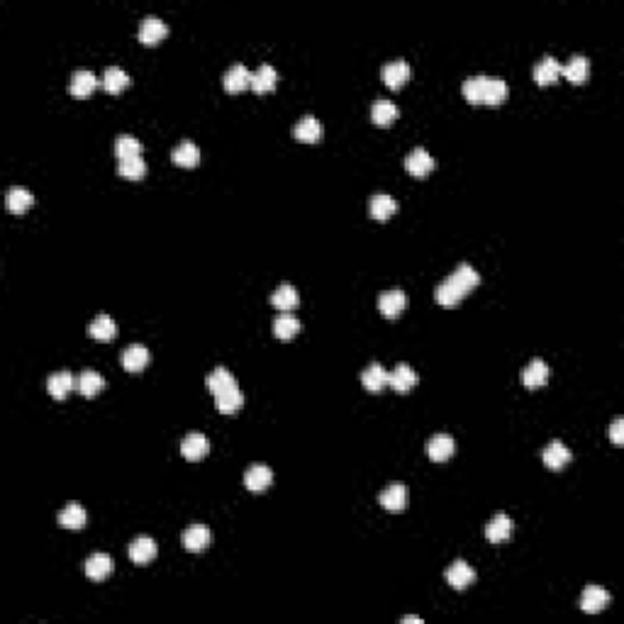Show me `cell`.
<instances>
[{"label": "cell", "instance_id": "6da1fadb", "mask_svg": "<svg viewBox=\"0 0 624 624\" xmlns=\"http://www.w3.org/2000/svg\"><path fill=\"white\" fill-rule=\"evenodd\" d=\"M478 283H480V276H478L476 268H473L471 263H461L449 278L437 285V290H434V300L444 307H454L456 302H459L466 293H471Z\"/></svg>", "mask_w": 624, "mask_h": 624}, {"label": "cell", "instance_id": "7a4b0ae2", "mask_svg": "<svg viewBox=\"0 0 624 624\" xmlns=\"http://www.w3.org/2000/svg\"><path fill=\"white\" fill-rule=\"evenodd\" d=\"M446 583H449L454 591H466L468 586H471L473 581H476V571H473L471 564H466V561H454V564L446 569Z\"/></svg>", "mask_w": 624, "mask_h": 624}, {"label": "cell", "instance_id": "3957f363", "mask_svg": "<svg viewBox=\"0 0 624 624\" xmlns=\"http://www.w3.org/2000/svg\"><path fill=\"white\" fill-rule=\"evenodd\" d=\"M417 371L412 369L410 364H398L395 369L388 374V386H393V391L398 393H410L412 388L417 386Z\"/></svg>", "mask_w": 624, "mask_h": 624}, {"label": "cell", "instance_id": "277c9868", "mask_svg": "<svg viewBox=\"0 0 624 624\" xmlns=\"http://www.w3.org/2000/svg\"><path fill=\"white\" fill-rule=\"evenodd\" d=\"M610 605V593L600 586H588L581 595V610L588 615H598Z\"/></svg>", "mask_w": 624, "mask_h": 624}, {"label": "cell", "instance_id": "5b68a950", "mask_svg": "<svg viewBox=\"0 0 624 624\" xmlns=\"http://www.w3.org/2000/svg\"><path fill=\"white\" fill-rule=\"evenodd\" d=\"M169 34V25L157 15H149L139 25V42L142 44H159Z\"/></svg>", "mask_w": 624, "mask_h": 624}, {"label": "cell", "instance_id": "8992f818", "mask_svg": "<svg viewBox=\"0 0 624 624\" xmlns=\"http://www.w3.org/2000/svg\"><path fill=\"white\" fill-rule=\"evenodd\" d=\"M405 169H408L412 176L422 179V176H427L429 171L434 169V157L427 152V149L415 147V149H412V152L408 154V157H405Z\"/></svg>", "mask_w": 624, "mask_h": 624}, {"label": "cell", "instance_id": "52a82bcc", "mask_svg": "<svg viewBox=\"0 0 624 624\" xmlns=\"http://www.w3.org/2000/svg\"><path fill=\"white\" fill-rule=\"evenodd\" d=\"M381 76H383V83H386L388 88H400V85L412 76V68H410L408 61L395 59V61H388V64L383 66Z\"/></svg>", "mask_w": 624, "mask_h": 624}, {"label": "cell", "instance_id": "ba28073f", "mask_svg": "<svg viewBox=\"0 0 624 624\" xmlns=\"http://www.w3.org/2000/svg\"><path fill=\"white\" fill-rule=\"evenodd\" d=\"M405 305H408V297H405V293L400 288L383 290V293L378 295V310L386 314V317H398V314L405 310Z\"/></svg>", "mask_w": 624, "mask_h": 624}, {"label": "cell", "instance_id": "9c48e42d", "mask_svg": "<svg viewBox=\"0 0 624 624\" xmlns=\"http://www.w3.org/2000/svg\"><path fill=\"white\" fill-rule=\"evenodd\" d=\"M425 449H427V456L432 461H446L454 456L456 442H454V437H449V434H434V437L427 442Z\"/></svg>", "mask_w": 624, "mask_h": 624}, {"label": "cell", "instance_id": "30bf717a", "mask_svg": "<svg viewBox=\"0 0 624 624\" xmlns=\"http://www.w3.org/2000/svg\"><path fill=\"white\" fill-rule=\"evenodd\" d=\"M222 85H225L227 93H242L244 88L251 85V73L244 64H232L227 68L225 78H222Z\"/></svg>", "mask_w": 624, "mask_h": 624}, {"label": "cell", "instance_id": "8fae6325", "mask_svg": "<svg viewBox=\"0 0 624 624\" xmlns=\"http://www.w3.org/2000/svg\"><path fill=\"white\" fill-rule=\"evenodd\" d=\"M541 459H544V463H546L549 468H551V471H561V468L571 461V449L564 442L554 439V442H549L546 446H544Z\"/></svg>", "mask_w": 624, "mask_h": 624}, {"label": "cell", "instance_id": "7c38bea8", "mask_svg": "<svg viewBox=\"0 0 624 624\" xmlns=\"http://www.w3.org/2000/svg\"><path fill=\"white\" fill-rule=\"evenodd\" d=\"M271 483H273V473H271V468L263 466V463H251V466L247 468V473H244V485H247L249 490H254V493L266 490Z\"/></svg>", "mask_w": 624, "mask_h": 624}, {"label": "cell", "instance_id": "4fadbf2b", "mask_svg": "<svg viewBox=\"0 0 624 624\" xmlns=\"http://www.w3.org/2000/svg\"><path fill=\"white\" fill-rule=\"evenodd\" d=\"M378 502H381L388 512H400V509L405 507V502H408V490H405L403 483H391L388 488L381 490Z\"/></svg>", "mask_w": 624, "mask_h": 624}, {"label": "cell", "instance_id": "5bb4252c", "mask_svg": "<svg viewBox=\"0 0 624 624\" xmlns=\"http://www.w3.org/2000/svg\"><path fill=\"white\" fill-rule=\"evenodd\" d=\"M95 88H98V78H95L93 71H88V68H78V71H73L71 85H68L71 95H76V98H85V95H90Z\"/></svg>", "mask_w": 624, "mask_h": 624}, {"label": "cell", "instance_id": "9a60e30c", "mask_svg": "<svg viewBox=\"0 0 624 624\" xmlns=\"http://www.w3.org/2000/svg\"><path fill=\"white\" fill-rule=\"evenodd\" d=\"M208 451H210V442H208V437L200 432L188 434V437L181 442V454L186 456L188 461H200Z\"/></svg>", "mask_w": 624, "mask_h": 624}, {"label": "cell", "instance_id": "2e32d148", "mask_svg": "<svg viewBox=\"0 0 624 624\" xmlns=\"http://www.w3.org/2000/svg\"><path fill=\"white\" fill-rule=\"evenodd\" d=\"M215 403H217V410H220L222 415H237L244 405V395H242V391H239L237 383H234V386H230L227 391L215 395Z\"/></svg>", "mask_w": 624, "mask_h": 624}, {"label": "cell", "instance_id": "e0dca14e", "mask_svg": "<svg viewBox=\"0 0 624 624\" xmlns=\"http://www.w3.org/2000/svg\"><path fill=\"white\" fill-rule=\"evenodd\" d=\"M210 544V529L205 524H191L186 527V532H183V546H186V551H203L205 546Z\"/></svg>", "mask_w": 624, "mask_h": 624}, {"label": "cell", "instance_id": "ac0fdd59", "mask_svg": "<svg viewBox=\"0 0 624 624\" xmlns=\"http://www.w3.org/2000/svg\"><path fill=\"white\" fill-rule=\"evenodd\" d=\"M485 536H488V541H493V544L507 541L509 536H512V519H509L505 512H497L488 522V527H485Z\"/></svg>", "mask_w": 624, "mask_h": 624}, {"label": "cell", "instance_id": "d6986e66", "mask_svg": "<svg viewBox=\"0 0 624 624\" xmlns=\"http://www.w3.org/2000/svg\"><path fill=\"white\" fill-rule=\"evenodd\" d=\"M361 383L369 393H381L388 386V371L381 364L374 361L361 371Z\"/></svg>", "mask_w": 624, "mask_h": 624}, {"label": "cell", "instance_id": "ffe728a7", "mask_svg": "<svg viewBox=\"0 0 624 624\" xmlns=\"http://www.w3.org/2000/svg\"><path fill=\"white\" fill-rule=\"evenodd\" d=\"M112 566H115L112 564V559L107 556V554L98 551L85 561L83 569H85V576H88L90 581H105V578L112 573Z\"/></svg>", "mask_w": 624, "mask_h": 624}, {"label": "cell", "instance_id": "44dd1931", "mask_svg": "<svg viewBox=\"0 0 624 624\" xmlns=\"http://www.w3.org/2000/svg\"><path fill=\"white\" fill-rule=\"evenodd\" d=\"M395 210H398V200L388 196V193H376L369 203V215L374 217V220H391Z\"/></svg>", "mask_w": 624, "mask_h": 624}, {"label": "cell", "instance_id": "7402d4cb", "mask_svg": "<svg viewBox=\"0 0 624 624\" xmlns=\"http://www.w3.org/2000/svg\"><path fill=\"white\" fill-rule=\"evenodd\" d=\"M293 134H295L297 142H307V144L319 142V137H322V122H319L317 117H312V115H305V117L297 120Z\"/></svg>", "mask_w": 624, "mask_h": 624}, {"label": "cell", "instance_id": "603a6c76", "mask_svg": "<svg viewBox=\"0 0 624 624\" xmlns=\"http://www.w3.org/2000/svg\"><path fill=\"white\" fill-rule=\"evenodd\" d=\"M561 73H564L571 83L588 81V76H591V59H588V56H581V54L571 56L569 64L561 66Z\"/></svg>", "mask_w": 624, "mask_h": 624}, {"label": "cell", "instance_id": "cb8c5ba5", "mask_svg": "<svg viewBox=\"0 0 624 624\" xmlns=\"http://www.w3.org/2000/svg\"><path fill=\"white\" fill-rule=\"evenodd\" d=\"M154 556H157V541H154L152 536L142 534V536H137V539H132L129 559L134 561V564H149Z\"/></svg>", "mask_w": 624, "mask_h": 624}, {"label": "cell", "instance_id": "d4e9b609", "mask_svg": "<svg viewBox=\"0 0 624 624\" xmlns=\"http://www.w3.org/2000/svg\"><path fill=\"white\" fill-rule=\"evenodd\" d=\"M549 381V366L541 359H532L522 369V383L527 388H539Z\"/></svg>", "mask_w": 624, "mask_h": 624}, {"label": "cell", "instance_id": "484cf974", "mask_svg": "<svg viewBox=\"0 0 624 624\" xmlns=\"http://www.w3.org/2000/svg\"><path fill=\"white\" fill-rule=\"evenodd\" d=\"M276 81H278V73L271 64H261L251 73V88H254V93H268V90L276 88Z\"/></svg>", "mask_w": 624, "mask_h": 624}, {"label": "cell", "instance_id": "4316f807", "mask_svg": "<svg viewBox=\"0 0 624 624\" xmlns=\"http://www.w3.org/2000/svg\"><path fill=\"white\" fill-rule=\"evenodd\" d=\"M76 388L83 398H93V395H98L102 388H105V378H102L98 371L85 369L83 374L76 378Z\"/></svg>", "mask_w": 624, "mask_h": 624}, {"label": "cell", "instance_id": "83f0119b", "mask_svg": "<svg viewBox=\"0 0 624 624\" xmlns=\"http://www.w3.org/2000/svg\"><path fill=\"white\" fill-rule=\"evenodd\" d=\"M271 302H273V307H278L280 312H290L293 307H297L300 295H297V290L290 283H280L278 288L271 293Z\"/></svg>", "mask_w": 624, "mask_h": 624}, {"label": "cell", "instance_id": "f1b7e54d", "mask_svg": "<svg viewBox=\"0 0 624 624\" xmlns=\"http://www.w3.org/2000/svg\"><path fill=\"white\" fill-rule=\"evenodd\" d=\"M73 388H76V378L68 374V371H59V374L49 376V381H47V391H49L51 398H56V400H64Z\"/></svg>", "mask_w": 624, "mask_h": 624}, {"label": "cell", "instance_id": "f546056e", "mask_svg": "<svg viewBox=\"0 0 624 624\" xmlns=\"http://www.w3.org/2000/svg\"><path fill=\"white\" fill-rule=\"evenodd\" d=\"M147 364H149V351L144 344H129L122 351V366L129 374H139Z\"/></svg>", "mask_w": 624, "mask_h": 624}, {"label": "cell", "instance_id": "4dcf8cb0", "mask_svg": "<svg viewBox=\"0 0 624 624\" xmlns=\"http://www.w3.org/2000/svg\"><path fill=\"white\" fill-rule=\"evenodd\" d=\"M100 83H102V88H105L107 93L117 95V93H122V90L129 85V76H127V71H125V68L110 66V68H105V73H102Z\"/></svg>", "mask_w": 624, "mask_h": 624}, {"label": "cell", "instance_id": "1f68e13d", "mask_svg": "<svg viewBox=\"0 0 624 624\" xmlns=\"http://www.w3.org/2000/svg\"><path fill=\"white\" fill-rule=\"evenodd\" d=\"M561 76V64L554 56H544L539 64L534 66V81L539 85H551Z\"/></svg>", "mask_w": 624, "mask_h": 624}, {"label": "cell", "instance_id": "d6a6232c", "mask_svg": "<svg viewBox=\"0 0 624 624\" xmlns=\"http://www.w3.org/2000/svg\"><path fill=\"white\" fill-rule=\"evenodd\" d=\"M171 162L179 164V166H186V169L198 166L200 164V149L188 139L181 142V144L174 147V152H171Z\"/></svg>", "mask_w": 624, "mask_h": 624}, {"label": "cell", "instance_id": "836d02e7", "mask_svg": "<svg viewBox=\"0 0 624 624\" xmlns=\"http://www.w3.org/2000/svg\"><path fill=\"white\" fill-rule=\"evenodd\" d=\"M32 203H34L32 193L27 191V188H22V186L10 188L8 196H5V205H8V210H10V213H15V215H22Z\"/></svg>", "mask_w": 624, "mask_h": 624}, {"label": "cell", "instance_id": "e575fe53", "mask_svg": "<svg viewBox=\"0 0 624 624\" xmlns=\"http://www.w3.org/2000/svg\"><path fill=\"white\" fill-rule=\"evenodd\" d=\"M398 112L400 110L393 100H376L374 107H371V120L376 125H381V127H388V125H393L398 120Z\"/></svg>", "mask_w": 624, "mask_h": 624}, {"label": "cell", "instance_id": "d590c367", "mask_svg": "<svg viewBox=\"0 0 624 624\" xmlns=\"http://www.w3.org/2000/svg\"><path fill=\"white\" fill-rule=\"evenodd\" d=\"M88 519L85 514V507H81L78 502H68V505L59 512V524L66 527V529H81Z\"/></svg>", "mask_w": 624, "mask_h": 624}, {"label": "cell", "instance_id": "8d00e7d4", "mask_svg": "<svg viewBox=\"0 0 624 624\" xmlns=\"http://www.w3.org/2000/svg\"><path fill=\"white\" fill-rule=\"evenodd\" d=\"M300 332V319L293 317L290 312H280L276 319H273V334L278 339H293V337Z\"/></svg>", "mask_w": 624, "mask_h": 624}, {"label": "cell", "instance_id": "74e56055", "mask_svg": "<svg viewBox=\"0 0 624 624\" xmlns=\"http://www.w3.org/2000/svg\"><path fill=\"white\" fill-rule=\"evenodd\" d=\"M115 332H117V327H115V322H112L110 314H98L88 327V334L98 342H110L112 337H115Z\"/></svg>", "mask_w": 624, "mask_h": 624}, {"label": "cell", "instance_id": "f35d334b", "mask_svg": "<svg viewBox=\"0 0 624 624\" xmlns=\"http://www.w3.org/2000/svg\"><path fill=\"white\" fill-rule=\"evenodd\" d=\"M120 176L127 181H142L147 176V164L142 157H129V159H120L117 164Z\"/></svg>", "mask_w": 624, "mask_h": 624}, {"label": "cell", "instance_id": "ab89813d", "mask_svg": "<svg viewBox=\"0 0 624 624\" xmlns=\"http://www.w3.org/2000/svg\"><path fill=\"white\" fill-rule=\"evenodd\" d=\"M234 383L237 381H234L232 374L225 369V366H215V369L208 374V391L213 395H220L222 391H227L230 386H234Z\"/></svg>", "mask_w": 624, "mask_h": 624}, {"label": "cell", "instance_id": "60d3db41", "mask_svg": "<svg viewBox=\"0 0 624 624\" xmlns=\"http://www.w3.org/2000/svg\"><path fill=\"white\" fill-rule=\"evenodd\" d=\"M485 83H488V76H471L466 78L461 85L463 90V98H466L468 102H483V95H485Z\"/></svg>", "mask_w": 624, "mask_h": 624}, {"label": "cell", "instance_id": "b9f144b4", "mask_svg": "<svg viewBox=\"0 0 624 624\" xmlns=\"http://www.w3.org/2000/svg\"><path fill=\"white\" fill-rule=\"evenodd\" d=\"M505 98H507V83L502 81V78H497V76H490L488 83H485L483 102H488V105H500Z\"/></svg>", "mask_w": 624, "mask_h": 624}, {"label": "cell", "instance_id": "7bdbcfd3", "mask_svg": "<svg viewBox=\"0 0 624 624\" xmlns=\"http://www.w3.org/2000/svg\"><path fill=\"white\" fill-rule=\"evenodd\" d=\"M115 154L120 159H129V157H142V142L132 134H120L115 142Z\"/></svg>", "mask_w": 624, "mask_h": 624}, {"label": "cell", "instance_id": "ee69618b", "mask_svg": "<svg viewBox=\"0 0 624 624\" xmlns=\"http://www.w3.org/2000/svg\"><path fill=\"white\" fill-rule=\"evenodd\" d=\"M610 439H612V444H622L624 442V420H622V417H617V420L610 425Z\"/></svg>", "mask_w": 624, "mask_h": 624}, {"label": "cell", "instance_id": "f6af8a7d", "mask_svg": "<svg viewBox=\"0 0 624 624\" xmlns=\"http://www.w3.org/2000/svg\"><path fill=\"white\" fill-rule=\"evenodd\" d=\"M403 624H422V617H403Z\"/></svg>", "mask_w": 624, "mask_h": 624}]
</instances>
